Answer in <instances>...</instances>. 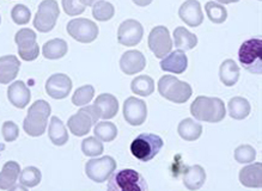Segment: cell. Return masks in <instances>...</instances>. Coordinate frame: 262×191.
<instances>
[{"mask_svg": "<svg viewBox=\"0 0 262 191\" xmlns=\"http://www.w3.org/2000/svg\"><path fill=\"white\" fill-rule=\"evenodd\" d=\"M107 191H148L146 179L132 169L115 172L108 182Z\"/></svg>", "mask_w": 262, "mask_h": 191, "instance_id": "cell-3", "label": "cell"}, {"mask_svg": "<svg viewBox=\"0 0 262 191\" xmlns=\"http://www.w3.org/2000/svg\"><path fill=\"white\" fill-rule=\"evenodd\" d=\"M2 134L6 142H12V141H15L17 137H18L19 128L15 122L6 121L4 125H3Z\"/></svg>", "mask_w": 262, "mask_h": 191, "instance_id": "cell-41", "label": "cell"}, {"mask_svg": "<svg viewBox=\"0 0 262 191\" xmlns=\"http://www.w3.org/2000/svg\"><path fill=\"white\" fill-rule=\"evenodd\" d=\"M130 88H132L133 93L143 96V97H147V96H151L154 93L155 81L148 76H139L132 80Z\"/></svg>", "mask_w": 262, "mask_h": 191, "instance_id": "cell-31", "label": "cell"}, {"mask_svg": "<svg viewBox=\"0 0 262 191\" xmlns=\"http://www.w3.org/2000/svg\"><path fill=\"white\" fill-rule=\"evenodd\" d=\"M11 17H12V20L16 24H18V26H23V24H27L30 22L31 12L26 5L17 4L15 8L12 9Z\"/></svg>", "mask_w": 262, "mask_h": 191, "instance_id": "cell-40", "label": "cell"}, {"mask_svg": "<svg viewBox=\"0 0 262 191\" xmlns=\"http://www.w3.org/2000/svg\"><path fill=\"white\" fill-rule=\"evenodd\" d=\"M95 96V88L91 85H84L77 88L74 94L72 96V103L76 107H83V105L89 104L93 101Z\"/></svg>", "mask_w": 262, "mask_h": 191, "instance_id": "cell-36", "label": "cell"}, {"mask_svg": "<svg viewBox=\"0 0 262 191\" xmlns=\"http://www.w3.org/2000/svg\"><path fill=\"white\" fill-rule=\"evenodd\" d=\"M262 166L261 162H253L239 171V182L247 187H261L262 185Z\"/></svg>", "mask_w": 262, "mask_h": 191, "instance_id": "cell-21", "label": "cell"}, {"mask_svg": "<svg viewBox=\"0 0 262 191\" xmlns=\"http://www.w3.org/2000/svg\"><path fill=\"white\" fill-rule=\"evenodd\" d=\"M115 9L112 3L100 0V2H95L93 4V16L95 19L100 20V22H107L114 17Z\"/></svg>", "mask_w": 262, "mask_h": 191, "instance_id": "cell-33", "label": "cell"}, {"mask_svg": "<svg viewBox=\"0 0 262 191\" xmlns=\"http://www.w3.org/2000/svg\"><path fill=\"white\" fill-rule=\"evenodd\" d=\"M164 146V141L156 134H140L130 144V153L138 160L147 162L154 159Z\"/></svg>", "mask_w": 262, "mask_h": 191, "instance_id": "cell-5", "label": "cell"}, {"mask_svg": "<svg viewBox=\"0 0 262 191\" xmlns=\"http://www.w3.org/2000/svg\"><path fill=\"white\" fill-rule=\"evenodd\" d=\"M60 10L55 0H45L38 5L34 18V27L40 33H49L54 29Z\"/></svg>", "mask_w": 262, "mask_h": 191, "instance_id": "cell-8", "label": "cell"}, {"mask_svg": "<svg viewBox=\"0 0 262 191\" xmlns=\"http://www.w3.org/2000/svg\"><path fill=\"white\" fill-rule=\"evenodd\" d=\"M94 134L95 137H97L101 142L102 141H103V142H111V141L115 140V137L118 136V128H116V126L112 122H98L95 125Z\"/></svg>", "mask_w": 262, "mask_h": 191, "instance_id": "cell-32", "label": "cell"}, {"mask_svg": "<svg viewBox=\"0 0 262 191\" xmlns=\"http://www.w3.org/2000/svg\"><path fill=\"white\" fill-rule=\"evenodd\" d=\"M52 108L48 102L43 100L35 102L28 110L27 117L24 118V132L33 137L41 136L46 132V128H47Z\"/></svg>", "mask_w": 262, "mask_h": 191, "instance_id": "cell-2", "label": "cell"}, {"mask_svg": "<svg viewBox=\"0 0 262 191\" xmlns=\"http://www.w3.org/2000/svg\"><path fill=\"white\" fill-rule=\"evenodd\" d=\"M48 136L51 139L52 144H54L55 146H63L69 141V134H67L66 127L61 120H59L56 116H53L51 118Z\"/></svg>", "mask_w": 262, "mask_h": 191, "instance_id": "cell-28", "label": "cell"}, {"mask_svg": "<svg viewBox=\"0 0 262 191\" xmlns=\"http://www.w3.org/2000/svg\"><path fill=\"white\" fill-rule=\"evenodd\" d=\"M188 67V58L182 51L171 52L161 61V68L164 72L182 74Z\"/></svg>", "mask_w": 262, "mask_h": 191, "instance_id": "cell-20", "label": "cell"}, {"mask_svg": "<svg viewBox=\"0 0 262 191\" xmlns=\"http://www.w3.org/2000/svg\"><path fill=\"white\" fill-rule=\"evenodd\" d=\"M42 175L41 171L37 168L34 166H28L24 170H22L19 173V182L20 185L27 187H34L41 183Z\"/></svg>", "mask_w": 262, "mask_h": 191, "instance_id": "cell-35", "label": "cell"}, {"mask_svg": "<svg viewBox=\"0 0 262 191\" xmlns=\"http://www.w3.org/2000/svg\"><path fill=\"white\" fill-rule=\"evenodd\" d=\"M229 115L231 118L235 120H244L250 114V104L246 98L243 97H233L229 101L228 104Z\"/></svg>", "mask_w": 262, "mask_h": 191, "instance_id": "cell-30", "label": "cell"}, {"mask_svg": "<svg viewBox=\"0 0 262 191\" xmlns=\"http://www.w3.org/2000/svg\"><path fill=\"white\" fill-rule=\"evenodd\" d=\"M69 51V45L62 38H54L46 42L42 47V54L48 60H58L63 58Z\"/></svg>", "mask_w": 262, "mask_h": 191, "instance_id": "cell-26", "label": "cell"}, {"mask_svg": "<svg viewBox=\"0 0 262 191\" xmlns=\"http://www.w3.org/2000/svg\"><path fill=\"white\" fill-rule=\"evenodd\" d=\"M116 169V161L114 158L102 157L98 159H91L85 165V173L91 180L96 183H103L108 180L109 177Z\"/></svg>", "mask_w": 262, "mask_h": 191, "instance_id": "cell-10", "label": "cell"}, {"mask_svg": "<svg viewBox=\"0 0 262 191\" xmlns=\"http://www.w3.org/2000/svg\"><path fill=\"white\" fill-rule=\"evenodd\" d=\"M148 48L156 55V58L164 59L171 53L172 40L170 37L168 28L159 26L151 30L148 35Z\"/></svg>", "mask_w": 262, "mask_h": 191, "instance_id": "cell-12", "label": "cell"}, {"mask_svg": "<svg viewBox=\"0 0 262 191\" xmlns=\"http://www.w3.org/2000/svg\"><path fill=\"white\" fill-rule=\"evenodd\" d=\"M103 144L95 136L86 137L81 142V152L86 157H98V155L103 153Z\"/></svg>", "mask_w": 262, "mask_h": 191, "instance_id": "cell-37", "label": "cell"}, {"mask_svg": "<svg viewBox=\"0 0 262 191\" xmlns=\"http://www.w3.org/2000/svg\"><path fill=\"white\" fill-rule=\"evenodd\" d=\"M71 90H72V80L66 74H53L46 83V91L49 97L54 100H63L70 94Z\"/></svg>", "mask_w": 262, "mask_h": 191, "instance_id": "cell-15", "label": "cell"}, {"mask_svg": "<svg viewBox=\"0 0 262 191\" xmlns=\"http://www.w3.org/2000/svg\"><path fill=\"white\" fill-rule=\"evenodd\" d=\"M256 158V151L250 145H241L235 150V159L239 164H250Z\"/></svg>", "mask_w": 262, "mask_h": 191, "instance_id": "cell-38", "label": "cell"}, {"mask_svg": "<svg viewBox=\"0 0 262 191\" xmlns=\"http://www.w3.org/2000/svg\"><path fill=\"white\" fill-rule=\"evenodd\" d=\"M100 114L94 105H88V107L81 108L77 114L71 116L67 121V127L70 132L76 136H84L89 134L91 127L96 125Z\"/></svg>", "mask_w": 262, "mask_h": 191, "instance_id": "cell-7", "label": "cell"}, {"mask_svg": "<svg viewBox=\"0 0 262 191\" xmlns=\"http://www.w3.org/2000/svg\"><path fill=\"white\" fill-rule=\"evenodd\" d=\"M173 42L179 51L186 52L195 47L198 44V37L195 34L190 33L185 27H178L173 30Z\"/></svg>", "mask_w": 262, "mask_h": 191, "instance_id": "cell-25", "label": "cell"}, {"mask_svg": "<svg viewBox=\"0 0 262 191\" xmlns=\"http://www.w3.org/2000/svg\"><path fill=\"white\" fill-rule=\"evenodd\" d=\"M62 8L69 16L81 15L88 5H93L94 2H80V0H62Z\"/></svg>", "mask_w": 262, "mask_h": 191, "instance_id": "cell-39", "label": "cell"}, {"mask_svg": "<svg viewBox=\"0 0 262 191\" xmlns=\"http://www.w3.org/2000/svg\"><path fill=\"white\" fill-rule=\"evenodd\" d=\"M179 16L187 26L195 28L204 22V13L198 0H187L179 10Z\"/></svg>", "mask_w": 262, "mask_h": 191, "instance_id": "cell-16", "label": "cell"}, {"mask_svg": "<svg viewBox=\"0 0 262 191\" xmlns=\"http://www.w3.org/2000/svg\"><path fill=\"white\" fill-rule=\"evenodd\" d=\"M261 38H251L243 42L238 51V60L241 65L248 72L253 74H261L262 59H261Z\"/></svg>", "mask_w": 262, "mask_h": 191, "instance_id": "cell-6", "label": "cell"}, {"mask_svg": "<svg viewBox=\"0 0 262 191\" xmlns=\"http://www.w3.org/2000/svg\"><path fill=\"white\" fill-rule=\"evenodd\" d=\"M190 112L194 118L208 123H218L226 115L225 104L221 98L199 96L190 105Z\"/></svg>", "mask_w": 262, "mask_h": 191, "instance_id": "cell-1", "label": "cell"}, {"mask_svg": "<svg viewBox=\"0 0 262 191\" xmlns=\"http://www.w3.org/2000/svg\"><path fill=\"white\" fill-rule=\"evenodd\" d=\"M206 182V172L203 166L193 165L186 169L183 173V184L190 191L199 190Z\"/></svg>", "mask_w": 262, "mask_h": 191, "instance_id": "cell-23", "label": "cell"}, {"mask_svg": "<svg viewBox=\"0 0 262 191\" xmlns=\"http://www.w3.org/2000/svg\"><path fill=\"white\" fill-rule=\"evenodd\" d=\"M219 79L225 86H233L239 79V67L231 59L225 60L219 68Z\"/></svg>", "mask_w": 262, "mask_h": 191, "instance_id": "cell-27", "label": "cell"}, {"mask_svg": "<svg viewBox=\"0 0 262 191\" xmlns=\"http://www.w3.org/2000/svg\"><path fill=\"white\" fill-rule=\"evenodd\" d=\"M94 107L97 109L100 118L111 120L118 115L119 102L115 96L111 93H102L96 98Z\"/></svg>", "mask_w": 262, "mask_h": 191, "instance_id": "cell-19", "label": "cell"}, {"mask_svg": "<svg viewBox=\"0 0 262 191\" xmlns=\"http://www.w3.org/2000/svg\"><path fill=\"white\" fill-rule=\"evenodd\" d=\"M67 33L72 38L81 43H91L98 36V27L96 23L88 18H76L67 24Z\"/></svg>", "mask_w": 262, "mask_h": 191, "instance_id": "cell-9", "label": "cell"}, {"mask_svg": "<svg viewBox=\"0 0 262 191\" xmlns=\"http://www.w3.org/2000/svg\"><path fill=\"white\" fill-rule=\"evenodd\" d=\"M123 117L130 126H141L147 118V105L136 97L127 98L123 103Z\"/></svg>", "mask_w": 262, "mask_h": 191, "instance_id": "cell-14", "label": "cell"}, {"mask_svg": "<svg viewBox=\"0 0 262 191\" xmlns=\"http://www.w3.org/2000/svg\"><path fill=\"white\" fill-rule=\"evenodd\" d=\"M178 132L183 140L195 141L203 134V126L194 121L193 118H186L180 122Z\"/></svg>", "mask_w": 262, "mask_h": 191, "instance_id": "cell-29", "label": "cell"}, {"mask_svg": "<svg viewBox=\"0 0 262 191\" xmlns=\"http://www.w3.org/2000/svg\"><path fill=\"white\" fill-rule=\"evenodd\" d=\"M205 10H206L208 19H210L212 23L222 24L225 22L226 18H228V11H226L224 6L218 2L206 3V5H205Z\"/></svg>", "mask_w": 262, "mask_h": 191, "instance_id": "cell-34", "label": "cell"}, {"mask_svg": "<svg viewBox=\"0 0 262 191\" xmlns=\"http://www.w3.org/2000/svg\"><path fill=\"white\" fill-rule=\"evenodd\" d=\"M158 92L165 100L182 104L189 100L193 90L188 83L181 81L173 76H164L158 81Z\"/></svg>", "mask_w": 262, "mask_h": 191, "instance_id": "cell-4", "label": "cell"}, {"mask_svg": "<svg viewBox=\"0 0 262 191\" xmlns=\"http://www.w3.org/2000/svg\"><path fill=\"white\" fill-rule=\"evenodd\" d=\"M146 66V58L139 51H128L123 53L120 59V68L127 76H134V74L141 72Z\"/></svg>", "mask_w": 262, "mask_h": 191, "instance_id": "cell-17", "label": "cell"}, {"mask_svg": "<svg viewBox=\"0 0 262 191\" xmlns=\"http://www.w3.org/2000/svg\"><path fill=\"white\" fill-rule=\"evenodd\" d=\"M36 34L29 28L20 29L16 34L15 41L18 45V54L24 61H34L40 54V47L36 42Z\"/></svg>", "mask_w": 262, "mask_h": 191, "instance_id": "cell-11", "label": "cell"}, {"mask_svg": "<svg viewBox=\"0 0 262 191\" xmlns=\"http://www.w3.org/2000/svg\"><path fill=\"white\" fill-rule=\"evenodd\" d=\"M8 98L13 107L18 109H24L29 104L31 93L29 87L22 80L15 81L9 86Z\"/></svg>", "mask_w": 262, "mask_h": 191, "instance_id": "cell-18", "label": "cell"}, {"mask_svg": "<svg viewBox=\"0 0 262 191\" xmlns=\"http://www.w3.org/2000/svg\"><path fill=\"white\" fill-rule=\"evenodd\" d=\"M20 166L16 161H8L3 166L0 172V189L9 190L10 187L16 185L17 179L19 178Z\"/></svg>", "mask_w": 262, "mask_h": 191, "instance_id": "cell-24", "label": "cell"}, {"mask_svg": "<svg viewBox=\"0 0 262 191\" xmlns=\"http://www.w3.org/2000/svg\"><path fill=\"white\" fill-rule=\"evenodd\" d=\"M9 191H29L27 189L26 186L20 185V184H18V185H13L12 187H10Z\"/></svg>", "mask_w": 262, "mask_h": 191, "instance_id": "cell-42", "label": "cell"}, {"mask_svg": "<svg viewBox=\"0 0 262 191\" xmlns=\"http://www.w3.org/2000/svg\"><path fill=\"white\" fill-rule=\"evenodd\" d=\"M0 22H2V18H0Z\"/></svg>", "mask_w": 262, "mask_h": 191, "instance_id": "cell-43", "label": "cell"}, {"mask_svg": "<svg viewBox=\"0 0 262 191\" xmlns=\"http://www.w3.org/2000/svg\"><path fill=\"white\" fill-rule=\"evenodd\" d=\"M144 35L143 26L136 19H126L120 24L118 30V41L126 47H134L141 41Z\"/></svg>", "mask_w": 262, "mask_h": 191, "instance_id": "cell-13", "label": "cell"}, {"mask_svg": "<svg viewBox=\"0 0 262 191\" xmlns=\"http://www.w3.org/2000/svg\"><path fill=\"white\" fill-rule=\"evenodd\" d=\"M20 61L15 55L0 58V84H10L19 72Z\"/></svg>", "mask_w": 262, "mask_h": 191, "instance_id": "cell-22", "label": "cell"}]
</instances>
